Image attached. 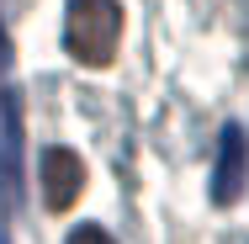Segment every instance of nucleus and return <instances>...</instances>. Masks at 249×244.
Masks as SVG:
<instances>
[{
	"label": "nucleus",
	"instance_id": "4",
	"mask_svg": "<svg viewBox=\"0 0 249 244\" xmlns=\"http://www.w3.org/2000/svg\"><path fill=\"white\" fill-rule=\"evenodd\" d=\"M0 186L11 196L21 191V101L5 85H0Z\"/></svg>",
	"mask_w": 249,
	"mask_h": 244
},
{
	"label": "nucleus",
	"instance_id": "5",
	"mask_svg": "<svg viewBox=\"0 0 249 244\" xmlns=\"http://www.w3.org/2000/svg\"><path fill=\"white\" fill-rule=\"evenodd\" d=\"M69 244H117V239H111L101 223H80V228L69 234Z\"/></svg>",
	"mask_w": 249,
	"mask_h": 244
},
{
	"label": "nucleus",
	"instance_id": "6",
	"mask_svg": "<svg viewBox=\"0 0 249 244\" xmlns=\"http://www.w3.org/2000/svg\"><path fill=\"white\" fill-rule=\"evenodd\" d=\"M11 202H16V196L0 186V244H11Z\"/></svg>",
	"mask_w": 249,
	"mask_h": 244
},
{
	"label": "nucleus",
	"instance_id": "1",
	"mask_svg": "<svg viewBox=\"0 0 249 244\" xmlns=\"http://www.w3.org/2000/svg\"><path fill=\"white\" fill-rule=\"evenodd\" d=\"M122 43V5L117 0H69L64 11V48L85 69H106Z\"/></svg>",
	"mask_w": 249,
	"mask_h": 244
},
{
	"label": "nucleus",
	"instance_id": "2",
	"mask_svg": "<svg viewBox=\"0 0 249 244\" xmlns=\"http://www.w3.org/2000/svg\"><path fill=\"white\" fill-rule=\"evenodd\" d=\"M249 181V144H244V128L228 122L217 133V165H212V202L217 207H233L239 191Z\"/></svg>",
	"mask_w": 249,
	"mask_h": 244
},
{
	"label": "nucleus",
	"instance_id": "3",
	"mask_svg": "<svg viewBox=\"0 0 249 244\" xmlns=\"http://www.w3.org/2000/svg\"><path fill=\"white\" fill-rule=\"evenodd\" d=\"M85 186V165H80V154L64 144L43 149V202H48L53 212H69L74 207V196Z\"/></svg>",
	"mask_w": 249,
	"mask_h": 244
},
{
	"label": "nucleus",
	"instance_id": "7",
	"mask_svg": "<svg viewBox=\"0 0 249 244\" xmlns=\"http://www.w3.org/2000/svg\"><path fill=\"white\" fill-rule=\"evenodd\" d=\"M5 69H11V38H5V27H0V80H5Z\"/></svg>",
	"mask_w": 249,
	"mask_h": 244
}]
</instances>
